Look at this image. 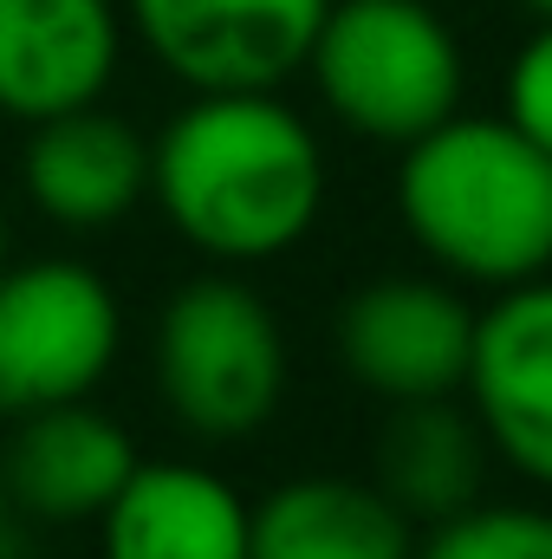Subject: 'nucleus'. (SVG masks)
<instances>
[{"mask_svg": "<svg viewBox=\"0 0 552 559\" xmlns=\"http://www.w3.org/2000/svg\"><path fill=\"white\" fill-rule=\"evenodd\" d=\"M461 397L488 449L552 495V274L501 286L475 312Z\"/></svg>", "mask_w": 552, "mask_h": 559, "instance_id": "0eeeda50", "label": "nucleus"}, {"mask_svg": "<svg viewBox=\"0 0 552 559\" xmlns=\"http://www.w3.org/2000/svg\"><path fill=\"white\" fill-rule=\"evenodd\" d=\"M299 72L351 138L391 150L455 118L468 85L461 39L429 0H332Z\"/></svg>", "mask_w": 552, "mask_h": 559, "instance_id": "7ed1b4c3", "label": "nucleus"}, {"mask_svg": "<svg viewBox=\"0 0 552 559\" xmlns=\"http://www.w3.org/2000/svg\"><path fill=\"white\" fill-rule=\"evenodd\" d=\"M163 411L202 442H248L286 397L279 312L235 274H202L169 293L156 319Z\"/></svg>", "mask_w": 552, "mask_h": 559, "instance_id": "20e7f679", "label": "nucleus"}, {"mask_svg": "<svg viewBox=\"0 0 552 559\" xmlns=\"http://www.w3.org/2000/svg\"><path fill=\"white\" fill-rule=\"evenodd\" d=\"M124 345L111 280L72 254L0 267V417L92 397Z\"/></svg>", "mask_w": 552, "mask_h": 559, "instance_id": "39448f33", "label": "nucleus"}, {"mask_svg": "<svg viewBox=\"0 0 552 559\" xmlns=\"http://www.w3.org/2000/svg\"><path fill=\"white\" fill-rule=\"evenodd\" d=\"M20 182L46 222L72 235H105L149 195V143L131 131V118L79 105L33 124L20 150Z\"/></svg>", "mask_w": 552, "mask_h": 559, "instance_id": "9b49d317", "label": "nucleus"}, {"mask_svg": "<svg viewBox=\"0 0 552 559\" xmlns=\"http://www.w3.org/2000/svg\"><path fill=\"white\" fill-rule=\"evenodd\" d=\"M137 462L143 455L124 423L92 397H72L13 417V436L0 449V481L7 508L33 521H98Z\"/></svg>", "mask_w": 552, "mask_h": 559, "instance_id": "9d476101", "label": "nucleus"}, {"mask_svg": "<svg viewBox=\"0 0 552 559\" xmlns=\"http://www.w3.org/2000/svg\"><path fill=\"white\" fill-rule=\"evenodd\" d=\"M248 559H416V521L351 475H292L248 514Z\"/></svg>", "mask_w": 552, "mask_h": 559, "instance_id": "ddd939ff", "label": "nucleus"}, {"mask_svg": "<svg viewBox=\"0 0 552 559\" xmlns=\"http://www.w3.org/2000/svg\"><path fill=\"white\" fill-rule=\"evenodd\" d=\"M416 559H552V508L468 501L416 540Z\"/></svg>", "mask_w": 552, "mask_h": 559, "instance_id": "2eb2a0df", "label": "nucleus"}, {"mask_svg": "<svg viewBox=\"0 0 552 559\" xmlns=\"http://www.w3.org/2000/svg\"><path fill=\"white\" fill-rule=\"evenodd\" d=\"M501 118L552 156V20H540L501 79Z\"/></svg>", "mask_w": 552, "mask_h": 559, "instance_id": "dca6fc26", "label": "nucleus"}, {"mask_svg": "<svg viewBox=\"0 0 552 559\" xmlns=\"http://www.w3.org/2000/svg\"><path fill=\"white\" fill-rule=\"evenodd\" d=\"M0 527H7V481H0Z\"/></svg>", "mask_w": 552, "mask_h": 559, "instance_id": "6ab92c4d", "label": "nucleus"}, {"mask_svg": "<svg viewBox=\"0 0 552 559\" xmlns=\"http://www.w3.org/2000/svg\"><path fill=\"white\" fill-rule=\"evenodd\" d=\"M481 462H488V436L455 397L391 404L384 442H377V488L410 521H442L481 501Z\"/></svg>", "mask_w": 552, "mask_h": 559, "instance_id": "4468645a", "label": "nucleus"}, {"mask_svg": "<svg viewBox=\"0 0 552 559\" xmlns=\"http://www.w3.org/2000/svg\"><path fill=\"white\" fill-rule=\"evenodd\" d=\"M475 306L448 280L384 274L338 306V358L384 404L461 397Z\"/></svg>", "mask_w": 552, "mask_h": 559, "instance_id": "423d86ee", "label": "nucleus"}, {"mask_svg": "<svg viewBox=\"0 0 552 559\" xmlns=\"http://www.w3.org/2000/svg\"><path fill=\"white\" fill-rule=\"evenodd\" d=\"M163 222L221 267L292 254L325 209V150L279 85L195 92L149 143Z\"/></svg>", "mask_w": 552, "mask_h": 559, "instance_id": "f257e3e1", "label": "nucleus"}, {"mask_svg": "<svg viewBox=\"0 0 552 559\" xmlns=\"http://www.w3.org/2000/svg\"><path fill=\"white\" fill-rule=\"evenodd\" d=\"M397 215L448 280L481 293L552 274V156L507 118H442L404 143Z\"/></svg>", "mask_w": 552, "mask_h": 559, "instance_id": "f03ea898", "label": "nucleus"}, {"mask_svg": "<svg viewBox=\"0 0 552 559\" xmlns=\"http://www.w3.org/2000/svg\"><path fill=\"white\" fill-rule=\"evenodd\" d=\"M0 267H7V215H0Z\"/></svg>", "mask_w": 552, "mask_h": 559, "instance_id": "a211bd4d", "label": "nucleus"}, {"mask_svg": "<svg viewBox=\"0 0 552 559\" xmlns=\"http://www.w3.org/2000/svg\"><path fill=\"white\" fill-rule=\"evenodd\" d=\"M332 0H124L149 59L189 92L286 85Z\"/></svg>", "mask_w": 552, "mask_h": 559, "instance_id": "6e6552de", "label": "nucleus"}, {"mask_svg": "<svg viewBox=\"0 0 552 559\" xmlns=\"http://www.w3.org/2000/svg\"><path fill=\"white\" fill-rule=\"evenodd\" d=\"M520 7H527L533 20H552V0H520Z\"/></svg>", "mask_w": 552, "mask_h": 559, "instance_id": "f3484780", "label": "nucleus"}, {"mask_svg": "<svg viewBox=\"0 0 552 559\" xmlns=\"http://www.w3.org/2000/svg\"><path fill=\"white\" fill-rule=\"evenodd\" d=\"M248 501L202 462H137L98 514L105 559H248Z\"/></svg>", "mask_w": 552, "mask_h": 559, "instance_id": "f8f14e48", "label": "nucleus"}, {"mask_svg": "<svg viewBox=\"0 0 552 559\" xmlns=\"http://www.w3.org/2000/svg\"><path fill=\"white\" fill-rule=\"evenodd\" d=\"M124 59L118 0H0V118L39 124L98 105Z\"/></svg>", "mask_w": 552, "mask_h": 559, "instance_id": "1a4fd4ad", "label": "nucleus"}]
</instances>
